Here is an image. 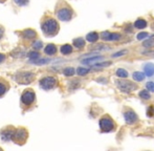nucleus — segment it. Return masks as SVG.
I'll return each mask as SVG.
<instances>
[{"label": "nucleus", "instance_id": "5", "mask_svg": "<svg viewBox=\"0 0 154 151\" xmlns=\"http://www.w3.org/2000/svg\"><path fill=\"white\" fill-rule=\"evenodd\" d=\"M27 137H28V132H27L25 128H18L15 131L13 141L15 143H17V144H19V145H23V144H25Z\"/></svg>", "mask_w": 154, "mask_h": 151}, {"label": "nucleus", "instance_id": "24", "mask_svg": "<svg viewBox=\"0 0 154 151\" xmlns=\"http://www.w3.org/2000/svg\"><path fill=\"white\" fill-rule=\"evenodd\" d=\"M142 46L146 47V48H153L154 47V38H149V39H146L142 42Z\"/></svg>", "mask_w": 154, "mask_h": 151}, {"label": "nucleus", "instance_id": "7", "mask_svg": "<svg viewBox=\"0 0 154 151\" xmlns=\"http://www.w3.org/2000/svg\"><path fill=\"white\" fill-rule=\"evenodd\" d=\"M57 83H58V81L54 77H45L42 80H40V86L44 90H50L55 88Z\"/></svg>", "mask_w": 154, "mask_h": 151}, {"label": "nucleus", "instance_id": "1", "mask_svg": "<svg viewBox=\"0 0 154 151\" xmlns=\"http://www.w3.org/2000/svg\"><path fill=\"white\" fill-rule=\"evenodd\" d=\"M41 29H42V32L45 34V36L52 37V36H56L58 34L59 23L57 22V20L52 19V18H47L42 22Z\"/></svg>", "mask_w": 154, "mask_h": 151}, {"label": "nucleus", "instance_id": "23", "mask_svg": "<svg viewBox=\"0 0 154 151\" xmlns=\"http://www.w3.org/2000/svg\"><path fill=\"white\" fill-rule=\"evenodd\" d=\"M7 89H9V84L2 80H0V97L4 96V93L7 91Z\"/></svg>", "mask_w": 154, "mask_h": 151}, {"label": "nucleus", "instance_id": "36", "mask_svg": "<svg viewBox=\"0 0 154 151\" xmlns=\"http://www.w3.org/2000/svg\"><path fill=\"white\" fill-rule=\"evenodd\" d=\"M147 114H148V116H153V114H154V107L153 106H149L148 110H147Z\"/></svg>", "mask_w": 154, "mask_h": 151}, {"label": "nucleus", "instance_id": "28", "mask_svg": "<svg viewBox=\"0 0 154 151\" xmlns=\"http://www.w3.org/2000/svg\"><path fill=\"white\" fill-rule=\"evenodd\" d=\"M75 73H76V70H75L73 67H66L64 69V71H63L64 76H66V77H73L75 75Z\"/></svg>", "mask_w": 154, "mask_h": 151}, {"label": "nucleus", "instance_id": "8", "mask_svg": "<svg viewBox=\"0 0 154 151\" xmlns=\"http://www.w3.org/2000/svg\"><path fill=\"white\" fill-rule=\"evenodd\" d=\"M34 79H35L34 73H22L17 75V77H16V81H17L19 84H28V83H31Z\"/></svg>", "mask_w": 154, "mask_h": 151}, {"label": "nucleus", "instance_id": "39", "mask_svg": "<svg viewBox=\"0 0 154 151\" xmlns=\"http://www.w3.org/2000/svg\"><path fill=\"white\" fill-rule=\"evenodd\" d=\"M4 59H5V56L3 55V54H0V63L4 61Z\"/></svg>", "mask_w": 154, "mask_h": 151}, {"label": "nucleus", "instance_id": "37", "mask_svg": "<svg viewBox=\"0 0 154 151\" xmlns=\"http://www.w3.org/2000/svg\"><path fill=\"white\" fill-rule=\"evenodd\" d=\"M96 81H98V82H102V83H105V84H107L108 80H107V79H105V78H103V79L101 78V79H98Z\"/></svg>", "mask_w": 154, "mask_h": 151}, {"label": "nucleus", "instance_id": "27", "mask_svg": "<svg viewBox=\"0 0 154 151\" xmlns=\"http://www.w3.org/2000/svg\"><path fill=\"white\" fill-rule=\"evenodd\" d=\"M89 68H86V67H78V69H77V73H78V76H81V77H83V76H86L88 73H89Z\"/></svg>", "mask_w": 154, "mask_h": 151}, {"label": "nucleus", "instance_id": "11", "mask_svg": "<svg viewBox=\"0 0 154 151\" xmlns=\"http://www.w3.org/2000/svg\"><path fill=\"white\" fill-rule=\"evenodd\" d=\"M124 119H125V122L129 125H132L134 123L136 122L138 120V116L133 110H127L124 112Z\"/></svg>", "mask_w": 154, "mask_h": 151}, {"label": "nucleus", "instance_id": "22", "mask_svg": "<svg viewBox=\"0 0 154 151\" xmlns=\"http://www.w3.org/2000/svg\"><path fill=\"white\" fill-rule=\"evenodd\" d=\"M111 46L109 45H106V44H99V45H96V46L92 48V52H103V50H110Z\"/></svg>", "mask_w": 154, "mask_h": 151}, {"label": "nucleus", "instance_id": "4", "mask_svg": "<svg viewBox=\"0 0 154 151\" xmlns=\"http://www.w3.org/2000/svg\"><path fill=\"white\" fill-rule=\"evenodd\" d=\"M115 84L121 91L125 93H129L137 88L136 84H134V83H132L130 81H125V80H117L115 82Z\"/></svg>", "mask_w": 154, "mask_h": 151}, {"label": "nucleus", "instance_id": "16", "mask_svg": "<svg viewBox=\"0 0 154 151\" xmlns=\"http://www.w3.org/2000/svg\"><path fill=\"white\" fill-rule=\"evenodd\" d=\"M73 46L76 47V48H78V50H81V48H83L85 46V40L83 38H76L73 41Z\"/></svg>", "mask_w": 154, "mask_h": 151}, {"label": "nucleus", "instance_id": "20", "mask_svg": "<svg viewBox=\"0 0 154 151\" xmlns=\"http://www.w3.org/2000/svg\"><path fill=\"white\" fill-rule=\"evenodd\" d=\"M147 24L148 23H147V21H146L145 19H137V20L134 22L133 26L137 29H142L147 26Z\"/></svg>", "mask_w": 154, "mask_h": 151}, {"label": "nucleus", "instance_id": "40", "mask_svg": "<svg viewBox=\"0 0 154 151\" xmlns=\"http://www.w3.org/2000/svg\"><path fill=\"white\" fill-rule=\"evenodd\" d=\"M3 1H5V0H0V2H3Z\"/></svg>", "mask_w": 154, "mask_h": 151}, {"label": "nucleus", "instance_id": "29", "mask_svg": "<svg viewBox=\"0 0 154 151\" xmlns=\"http://www.w3.org/2000/svg\"><path fill=\"white\" fill-rule=\"evenodd\" d=\"M148 37H149V34L148 33H146V32H142V33H140V34H137L136 35V39L138 41H144V40H146Z\"/></svg>", "mask_w": 154, "mask_h": 151}, {"label": "nucleus", "instance_id": "38", "mask_svg": "<svg viewBox=\"0 0 154 151\" xmlns=\"http://www.w3.org/2000/svg\"><path fill=\"white\" fill-rule=\"evenodd\" d=\"M3 34H4V29H3L2 26H0V39L3 37Z\"/></svg>", "mask_w": 154, "mask_h": 151}, {"label": "nucleus", "instance_id": "35", "mask_svg": "<svg viewBox=\"0 0 154 151\" xmlns=\"http://www.w3.org/2000/svg\"><path fill=\"white\" fill-rule=\"evenodd\" d=\"M42 46H43V44H42L41 41H36V42L33 43V47L35 50H40V48H42Z\"/></svg>", "mask_w": 154, "mask_h": 151}, {"label": "nucleus", "instance_id": "15", "mask_svg": "<svg viewBox=\"0 0 154 151\" xmlns=\"http://www.w3.org/2000/svg\"><path fill=\"white\" fill-rule=\"evenodd\" d=\"M132 78H133L134 81L142 82L145 80L146 75H145V73H142V71H134V73H132Z\"/></svg>", "mask_w": 154, "mask_h": 151}, {"label": "nucleus", "instance_id": "17", "mask_svg": "<svg viewBox=\"0 0 154 151\" xmlns=\"http://www.w3.org/2000/svg\"><path fill=\"white\" fill-rule=\"evenodd\" d=\"M44 52H45L46 55H48V56L55 55L56 52H57V46H56L55 44H48V45L45 47Z\"/></svg>", "mask_w": 154, "mask_h": 151}, {"label": "nucleus", "instance_id": "26", "mask_svg": "<svg viewBox=\"0 0 154 151\" xmlns=\"http://www.w3.org/2000/svg\"><path fill=\"white\" fill-rule=\"evenodd\" d=\"M31 63L33 64H37V65H43V64H46L48 62H50V59H37V60H31Z\"/></svg>", "mask_w": 154, "mask_h": 151}, {"label": "nucleus", "instance_id": "31", "mask_svg": "<svg viewBox=\"0 0 154 151\" xmlns=\"http://www.w3.org/2000/svg\"><path fill=\"white\" fill-rule=\"evenodd\" d=\"M28 58L32 59V60H37V59L40 58V54L38 52H28Z\"/></svg>", "mask_w": 154, "mask_h": 151}, {"label": "nucleus", "instance_id": "34", "mask_svg": "<svg viewBox=\"0 0 154 151\" xmlns=\"http://www.w3.org/2000/svg\"><path fill=\"white\" fill-rule=\"evenodd\" d=\"M14 2L19 6H24L28 3V0H14Z\"/></svg>", "mask_w": 154, "mask_h": 151}, {"label": "nucleus", "instance_id": "13", "mask_svg": "<svg viewBox=\"0 0 154 151\" xmlns=\"http://www.w3.org/2000/svg\"><path fill=\"white\" fill-rule=\"evenodd\" d=\"M142 69H144V73H145L146 77H153L154 76V64L151 63V62L144 64Z\"/></svg>", "mask_w": 154, "mask_h": 151}, {"label": "nucleus", "instance_id": "25", "mask_svg": "<svg viewBox=\"0 0 154 151\" xmlns=\"http://www.w3.org/2000/svg\"><path fill=\"white\" fill-rule=\"evenodd\" d=\"M140 97L142 100H150L151 99V96H150V93H149L148 89H142L140 91Z\"/></svg>", "mask_w": 154, "mask_h": 151}, {"label": "nucleus", "instance_id": "32", "mask_svg": "<svg viewBox=\"0 0 154 151\" xmlns=\"http://www.w3.org/2000/svg\"><path fill=\"white\" fill-rule=\"evenodd\" d=\"M126 54H128V50H123L122 52H114L112 54V58H116V57H122V56H125Z\"/></svg>", "mask_w": 154, "mask_h": 151}, {"label": "nucleus", "instance_id": "12", "mask_svg": "<svg viewBox=\"0 0 154 151\" xmlns=\"http://www.w3.org/2000/svg\"><path fill=\"white\" fill-rule=\"evenodd\" d=\"M104 59H105L104 56H100V55L91 56L89 58L82 60V64H85V65H94V64L99 63L101 61H104Z\"/></svg>", "mask_w": 154, "mask_h": 151}, {"label": "nucleus", "instance_id": "10", "mask_svg": "<svg viewBox=\"0 0 154 151\" xmlns=\"http://www.w3.org/2000/svg\"><path fill=\"white\" fill-rule=\"evenodd\" d=\"M15 131H16V129L13 128L12 126H7V127L3 128L2 130H1V139H2V141L9 142V141L13 139Z\"/></svg>", "mask_w": 154, "mask_h": 151}, {"label": "nucleus", "instance_id": "2", "mask_svg": "<svg viewBox=\"0 0 154 151\" xmlns=\"http://www.w3.org/2000/svg\"><path fill=\"white\" fill-rule=\"evenodd\" d=\"M100 130L104 132V133H108V132H112L115 129V123L111 118L105 116L102 119L100 120L99 122Z\"/></svg>", "mask_w": 154, "mask_h": 151}, {"label": "nucleus", "instance_id": "33", "mask_svg": "<svg viewBox=\"0 0 154 151\" xmlns=\"http://www.w3.org/2000/svg\"><path fill=\"white\" fill-rule=\"evenodd\" d=\"M146 88L151 91V93H154V82L153 81H149L146 83Z\"/></svg>", "mask_w": 154, "mask_h": 151}, {"label": "nucleus", "instance_id": "3", "mask_svg": "<svg viewBox=\"0 0 154 151\" xmlns=\"http://www.w3.org/2000/svg\"><path fill=\"white\" fill-rule=\"evenodd\" d=\"M36 95L33 89H25L23 93L21 95V104L24 107H29L35 103Z\"/></svg>", "mask_w": 154, "mask_h": 151}, {"label": "nucleus", "instance_id": "30", "mask_svg": "<svg viewBox=\"0 0 154 151\" xmlns=\"http://www.w3.org/2000/svg\"><path fill=\"white\" fill-rule=\"evenodd\" d=\"M112 64V62L111 61H107V62H103V63H96L93 65V67H98V68H105V67L109 66V65H111Z\"/></svg>", "mask_w": 154, "mask_h": 151}, {"label": "nucleus", "instance_id": "14", "mask_svg": "<svg viewBox=\"0 0 154 151\" xmlns=\"http://www.w3.org/2000/svg\"><path fill=\"white\" fill-rule=\"evenodd\" d=\"M99 38H100V35L96 32H91L86 35V40H87L88 42H90V43L96 42V41L99 40Z\"/></svg>", "mask_w": 154, "mask_h": 151}, {"label": "nucleus", "instance_id": "6", "mask_svg": "<svg viewBox=\"0 0 154 151\" xmlns=\"http://www.w3.org/2000/svg\"><path fill=\"white\" fill-rule=\"evenodd\" d=\"M73 16V10L70 9V7H68V6L61 7V9H59L57 11V17H58V19L61 21H64V22L71 20Z\"/></svg>", "mask_w": 154, "mask_h": 151}, {"label": "nucleus", "instance_id": "19", "mask_svg": "<svg viewBox=\"0 0 154 151\" xmlns=\"http://www.w3.org/2000/svg\"><path fill=\"white\" fill-rule=\"evenodd\" d=\"M115 75L119 79H126L129 77V73L126 69H124V68H117L115 71Z\"/></svg>", "mask_w": 154, "mask_h": 151}, {"label": "nucleus", "instance_id": "9", "mask_svg": "<svg viewBox=\"0 0 154 151\" xmlns=\"http://www.w3.org/2000/svg\"><path fill=\"white\" fill-rule=\"evenodd\" d=\"M103 41H117L122 38V35L119 33H110V32H103L100 35Z\"/></svg>", "mask_w": 154, "mask_h": 151}, {"label": "nucleus", "instance_id": "41", "mask_svg": "<svg viewBox=\"0 0 154 151\" xmlns=\"http://www.w3.org/2000/svg\"><path fill=\"white\" fill-rule=\"evenodd\" d=\"M0 151H3V150H2V149H1V148H0Z\"/></svg>", "mask_w": 154, "mask_h": 151}, {"label": "nucleus", "instance_id": "18", "mask_svg": "<svg viewBox=\"0 0 154 151\" xmlns=\"http://www.w3.org/2000/svg\"><path fill=\"white\" fill-rule=\"evenodd\" d=\"M37 34H36L35 31L33 29H25L23 32V38L27 39V40H32V39H35Z\"/></svg>", "mask_w": 154, "mask_h": 151}, {"label": "nucleus", "instance_id": "21", "mask_svg": "<svg viewBox=\"0 0 154 151\" xmlns=\"http://www.w3.org/2000/svg\"><path fill=\"white\" fill-rule=\"evenodd\" d=\"M61 52L63 55H70L71 52H73V46L69 45V44H64V45H62L61 46Z\"/></svg>", "mask_w": 154, "mask_h": 151}]
</instances>
